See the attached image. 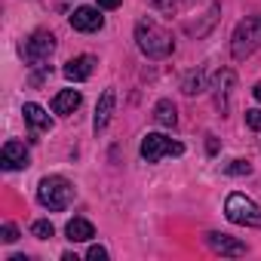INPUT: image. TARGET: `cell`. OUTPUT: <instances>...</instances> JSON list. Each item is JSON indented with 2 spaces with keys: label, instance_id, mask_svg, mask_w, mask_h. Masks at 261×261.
<instances>
[{
  "label": "cell",
  "instance_id": "cell-1",
  "mask_svg": "<svg viewBox=\"0 0 261 261\" xmlns=\"http://www.w3.org/2000/svg\"><path fill=\"white\" fill-rule=\"evenodd\" d=\"M136 43H139V49H142L148 59H166V56L175 49L172 34H169L166 28H160L154 19H142V22L136 25Z\"/></svg>",
  "mask_w": 261,
  "mask_h": 261
},
{
  "label": "cell",
  "instance_id": "cell-2",
  "mask_svg": "<svg viewBox=\"0 0 261 261\" xmlns=\"http://www.w3.org/2000/svg\"><path fill=\"white\" fill-rule=\"evenodd\" d=\"M255 49H261V16H249L237 25L233 37H230V53L237 62L249 59Z\"/></svg>",
  "mask_w": 261,
  "mask_h": 261
},
{
  "label": "cell",
  "instance_id": "cell-3",
  "mask_svg": "<svg viewBox=\"0 0 261 261\" xmlns=\"http://www.w3.org/2000/svg\"><path fill=\"white\" fill-rule=\"evenodd\" d=\"M37 200H40V206H46V209H53V212H62V209L71 206L74 188H71V181L62 178V175H46V178L40 181V188H37Z\"/></svg>",
  "mask_w": 261,
  "mask_h": 261
},
{
  "label": "cell",
  "instance_id": "cell-4",
  "mask_svg": "<svg viewBox=\"0 0 261 261\" xmlns=\"http://www.w3.org/2000/svg\"><path fill=\"white\" fill-rule=\"evenodd\" d=\"M224 215H227V221L243 224V227L261 224V212H258V206H255L246 194H230L227 203H224Z\"/></svg>",
  "mask_w": 261,
  "mask_h": 261
},
{
  "label": "cell",
  "instance_id": "cell-5",
  "mask_svg": "<svg viewBox=\"0 0 261 261\" xmlns=\"http://www.w3.org/2000/svg\"><path fill=\"white\" fill-rule=\"evenodd\" d=\"M166 154H175L178 157V154H185V145L166 139L163 133H148L142 139V157H145V163H160Z\"/></svg>",
  "mask_w": 261,
  "mask_h": 261
},
{
  "label": "cell",
  "instance_id": "cell-6",
  "mask_svg": "<svg viewBox=\"0 0 261 261\" xmlns=\"http://www.w3.org/2000/svg\"><path fill=\"white\" fill-rule=\"evenodd\" d=\"M53 49H56V37H53L49 31H34V34L25 40V46H22L28 65H43V62L53 56Z\"/></svg>",
  "mask_w": 261,
  "mask_h": 261
},
{
  "label": "cell",
  "instance_id": "cell-7",
  "mask_svg": "<svg viewBox=\"0 0 261 261\" xmlns=\"http://www.w3.org/2000/svg\"><path fill=\"white\" fill-rule=\"evenodd\" d=\"M101 25H105V16H98V7H77L71 13V28L74 31L92 34V31H101Z\"/></svg>",
  "mask_w": 261,
  "mask_h": 261
},
{
  "label": "cell",
  "instance_id": "cell-8",
  "mask_svg": "<svg viewBox=\"0 0 261 261\" xmlns=\"http://www.w3.org/2000/svg\"><path fill=\"white\" fill-rule=\"evenodd\" d=\"M95 56H74L65 68H62V74L71 80V83H83V80H89L92 77V71H95Z\"/></svg>",
  "mask_w": 261,
  "mask_h": 261
},
{
  "label": "cell",
  "instance_id": "cell-9",
  "mask_svg": "<svg viewBox=\"0 0 261 261\" xmlns=\"http://www.w3.org/2000/svg\"><path fill=\"white\" fill-rule=\"evenodd\" d=\"M206 243H209V249L218 252V255H230V258L246 255V243H240V240H233V237H227V233H218V230L206 233Z\"/></svg>",
  "mask_w": 261,
  "mask_h": 261
},
{
  "label": "cell",
  "instance_id": "cell-10",
  "mask_svg": "<svg viewBox=\"0 0 261 261\" xmlns=\"http://www.w3.org/2000/svg\"><path fill=\"white\" fill-rule=\"evenodd\" d=\"M0 166L7 172H16V169H25L28 166V151L22 142H7L4 151H0Z\"/></svg>",
  "mask_w": 261,
  "mask_h": 261
},
{
  "label": "cell",
  "instance_id": "cell-11",
  "mask_svg": "<svg viewBox=\"0 0 261 261\" xmlns=\"http://www.w3.org/2000/svg\"><path fill=\"white\" fill-rule=\"evenodd\" d=\"M114 89H105L101 92V98H98V105H95V120H92V129L95 133H101V129L111 123V114H114Z\"/></svg>",
  "mask_w": 261,
  "mask_h": 261
},
{
  "label": "cell",
  "instance_id": "cell-12",
  "mask_svg": "<svg viewBox=\"0 0 261 261\" xmlns=\"http://www.w3.org/2000/svg\"><path fill=\"white\" fill-rule=\"evenodd\" d=\"M65 233H68L71 243H86V240L95 237V227H92V221H86V218H71L68 227H65Z\"/></svg>",
  "mask_w": 261,
  "mask_h": 261
},
{
  "label": "cell",
  "instance_id": "cell-13",
  "mask_svg": "<svg viewBox=\"0 0 261 261\" xmlns=\"http://www.w3.org/2000/svg\"><path fill=\"white\" fill-rule=\"evenodd\" d=\"M80 108V92L77 89H62L56 98H53V111L56 114H74Z\"/></svg>",
  "mask_w": 261,
  "mask_h": 261
},
{
  "label": "cell",
  "instance_id": "cell-14",
  "mask_svg": "<svg viewBox=\"0 0 261 261\" xmlns=\"http://www.w3.org/2000/svg\"><path fill=\"white\" fill-rule=\"evenodd\" d=\"M154 120H157L160 126L172 129V126L178 123V111H175V105H172L169 98H160V101L154 105Z\"/></svg>",
  "mask_w": 261,
  "mask_h": 261
},
{
  "label": "cell",
  "instance_id": "cell-15",
  "mask_svg": "<svg viewBox=\"0 0 261 261\" xmlns=\"http://www.w3.org/2000/svg\"><path fill=\"white\" fill-rule=\"evenodd\" d=\"M22 114H25V123H31L34 129H49V126H53L49 114H46L40 105H34V101H28V105L22 108Z\"/></svg>",
  "mask_w": 261,
  "mask_h": 261
},
{
  "label": "cell",
  "instance_id": "cell-16",
  "mask_svg": "<svg viewBox=\"0 0 261 261\" xmlns=\"http://www.w3.org/2000/svg\"><path fill=\"white\" fill-rule=\"evenodd\" d=\"M203 86H206V83H203V74H200V71H191V74L185 77V83H181V89H185L188 95H197V92H203Z\"/></svg>",
  "mask_w": 261,
  "mask_h": 261
},
{
  "label": "cell",
  "instance_id": "cell-17",
  "mask_svg": "<svg viewBox=\"0 0 261 261\" xmlns=\"http://www.w3.org/2000/svg\"><path fill=\"white\" fill-rule=\"evenodd\" d=\"M31 233H34L37 240H49V237L56 233V227H53L46 218H40V221H34V224H31Z\"/></svg>",
  "mask_w": 261,
  "mask_h": 261
},
{
  "label": "cell",
  "instance_id": "cell-18",
  "mask_svg": "<svg viewBox=\"0 0 261 261\" xmlns=\"http://www.w3.org/2000/svg\"><path fill=\"white\" fill-rule=\"evenodd\" d=\"M246 123H249V129L261 133V111H246Z\"/></svg>",
  "mask_w": 261,
  "mask_h": 261
},
{
  "label": "cell",
  "instance_id": "cell-19",
  "mask_svg": "<svg viewBox=\"0 0 261 261\" xmlns=\"http://www.w3.org/2000/svg\"><path fill=\"white\" fill-rule=\"evenodd\" d=\"M0 233H4V243H16V240H19V227L10 224V221L4 224V230H0Z\"/></svg>",
  "mask_w": 261,
  "mask_h": 261
},
{
  "label": "cell",
  "instance_id": "cell-20",
  "mask_svg": "<svg viewBox=\"0 0 261 261\" xmlns=\"http://www.w3.org/2000/svg\"><path fill=\"white\" fill-rule=\"evenodd\" d=\"M86 258H89V261H108V249H101V246H89Z\"/></svg>",
  "mask_w": 261,
  "mask_h": 261
},
{
  "label": "cell",
  "instance_id": "cell-21",
  "mask_svg": "<svg viewBox=\"0 0 261 261\" xmlns=\"http://www.w3.org/2000/svg\"><path fill=\"white\" fill-rule=\"evenodd\" d=\"M227 172H233V175H249V172H252V166H249L246 160H233V166H230Z\"/></svg>",
  "mask_w": 261,
  "mask_h": 261
},
{
  "label": "cell",
  "instance_id": "cell-22",
  "mask_svg": "<svg viewBox=\"0 0 261 261\" xmlns=\"http://www.w3.org/2000/svg\"><path fill=\"white\" fill-rule=\"evenodd\" d=\"M148 4H151L154 10H163V13H169V10H175V0H148Z\"/></svg>",
  "mask_w": 261,
  "mask_h": 261
},
{
  "label": "cell",
  "instance_id": "cell-23",
  "mask_svg": "<svg viewBox=\"0 0 261 261\" xmlns=\"http://www.w3.org/2000/svg\"><path fill=\"white\" fill-rule=\"evenodd\" d=\"M123 0H98V10H117Z\"/></svg>",
  "mask_w": 261,
  "mask_h": 261
},
{
  "label": "cell",
  "instance_id": "cell-24",
  "mask_svg": "<svg viewBox=\"0 0 261 261\" xmlns=\"http://www.w3.org/2000/svg\"><path fill=\"white\" fill-rule=\"evenodd\" d=\"M252 95H255V98H258V101H261V80H258V83H255V89H252Z\"/></svg>",
  "mask_w": 261,
  "mask_h": 261
}]
</instances>
